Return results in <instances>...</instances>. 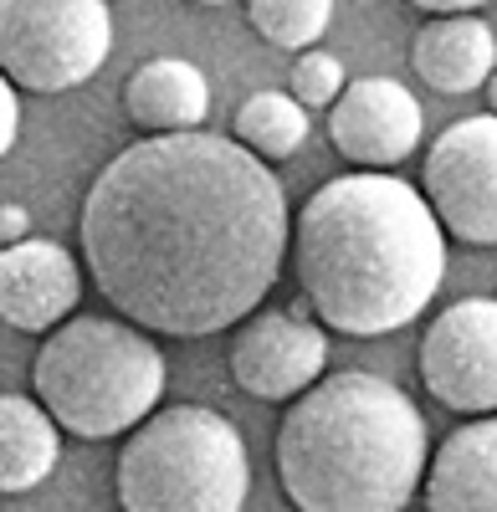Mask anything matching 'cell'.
Returning a JSON list of instances; mask_svg holds the SVG:
<instances>
[{
  "label": "cell",
  "mask_w": 497,
  "mask_h": 512,
  "mask_svg": "<svg viewBox=\"0 0 497 512\" xmlns=\"http://www.w3.org/2000/svg\"><path fill=\"white\" fill-rule=\"evenodd\" d=\"M77 236L113 313L164 338H211L277 287L293 216L257 149L180 128L103 164Z\"/></svg>",
  "instance_id": "1"
},
{
  "label": "cell",
  "mask_w": 497,
  "mask_h": 512,
  "mask_svg": "<svg viewBox=\"0 0 497 512\" xmlns=\"http://www.w3.org/2000/svg\"><path fill=\"white\" fill-rule=\"evenodd\" d=\"M293 262L323 328L380 338L431 308L446 277V226L416 185L364 169L308 195L293 231Z\"/></svg>",
  "instance_id": "2"
},
{
  "label": "cell",
  "mask_w": 497,
  "mask_h": 512,
  "mask_svg": "<svg viewBox=\"0 0 497 512\" xmlns=\"http://www.w3.org/2000/svg\"><path fill=\"white\" fill-rule=\"evenodd\" d=\"M426 466L416 400L369 369L313 379L277 425V482L303 512H395L421 492Z\"/></svg>",
  "instance_id": "3"
},
{
  "label": "cell",
  "mask_w": 497,
  "mask_h": 512,
  "mask_svg": "<svg viewBox=\"0 0 497 512\" xmlns=\"http://www.w3.org/2000/svg\"><path fill=\"white\" fill-rule=\"evenodd\" d=\"M129 318H67L31 359V390L77 441H108L154 415L164 395V354Z\"/></svg>",
  "instance_id": "4"
},
{
  "label": "cell",
  "mask_w": 497,
  "mask_h": 512,
  "mask_svg": "<svg viewBox=\"0 0 497 512\" xmlns=\"http://www.w3.org/2000/svg\"><path fill=\"white\" fill-rule=\"evenodd\" d=\"M252 492L241 431L205 405L144 415L118 451V502L129 512H236Z\"/></svg>",
  "instance_id": "5"
},
{
  "label": "cell",
  "mask_w": 497,
  "mask_h": 512,
  "mask_svg": "<svg viewBox=\"0 0 497 512\" xmlns=\"http://www.w3.org/2000/svg\"><path fill=\"white\" fill-rule=\"evenodd\" d=\"M113 52L108 0H0V72L21 93H67Z\"/></svg>",
  "instance_id": "6"
},
{
  "label": "cell",
  "mask_w": 497,
  "mask_h": 512,
  "mask_svg": "<svg viewBox=\"0 0 497 512\" xmlns=\"http://www.w3.org/2000/svg\"><path fill=\"white\" fill-rule=\"evenodd\" d=\"M426 200L446 236L497 246V113L457 118L426 154Z\"/></svg>",
  "instance_id": "7"
},
{
  "label": "cell",
  "mask_w": 497,
  "mask_h": 512,
  "mask_svg": "<svg viewBox=\"0 0 497 512\" xmlns=\"http://www.w3.org/2000/svg\"><path fill=\"white\" fill-rule=\"evenodd\" d=\"M426 395L457 415L497 410V297H462L421 338Z\"/></svg>",
  "instance_id": "8"
},
{
  "label": "cell",
  "mask_w": 497,
  "mask_h": 512,
  "mask_svg": "<svg viewBox=\"0 0 497 512\" xmlns=\"http://www.w3.org/2000/svg\"><path fill=\"white\" fill-rule=\"evenodd\" d=\"M328 369V333L298 313H252L231 338V379L252 400H298Z\"/></svg>",
  "instance_id": "9"
},
{
  "label": "cell",
  "mask_w": 497,
  "mask_h": 512,
  "mask_svg": "<svg viewBox=\"0 0 497 512\" xmlns=\"http://www.w3.org/2000/svg\"><path fill=\"white\" fill-rule=\"evenodd\" d=\"M421 98L395 77H354L328 108V139L359 169H395L421 144Z\"/></svg>",
  "instance_id": "10"
},
{
  "label": "cell",
  "mask_w": 497,
  "mask_h": 512,
  "mask_svg": "<svg viewBox=\"0 0 497 512\" xmlns=\"http://www.w3.org/2000/svg\"><path fill=\"white\" fill-rule=\"evenodd\" d=\"M82 272L57 241L21 236L0 246V323L16 333H52L77 313Z\"/></svg>",
  "instance_id": "11"
},
{
  "label": "cell",
  "mask_w": 497,
  "mask_h": 512,
  "mask_svg": "<svg viewBox=\"0 0 497 512\" xmlns=\"http://www.w3.org/2000/svg\"><path fill=\"white\" fill-rule=\"evenodd\" d=\"M421 502L431 512H497V410L457 425L426 466Z\"/></svg>",
  "instance_id": "12"
},
{
  "label": "cell",
  "mask_w": 497,
  "mask_h": 512,
  "mask_svg": "<svg viewBox=\"0 0 497 512\" xmlns=\"http://www.w3.org/2000/svg\"><path fill=\"white\" fill-rule=\"evenodd\" d=\"M410 62H416V72L431 93H446V98L477 93V88H487V77L497 67V36L487 21H477L467 11H451V16H436L421 26Z\"/></svg>",
  "instance_id": "13"
},
{
  "label": "cell",
  "mask_w": 497,
  "mask_h": 512,
  "mask_svg": "<svg viewBox=\"0 0 497 512\" xmlns=\"http://www.w3.org/2000/svg\"><path fill=\"white\" fill-rule=\"evenodd\" d=\"M123 113L149 134H180V128H200L211 113V88L205 72L185 57H154L144 62L129 82H123Z\"/></svg>",
  "instance_id": "14"
},
{
  "label": "cell",
  "mask_w": 497,
  "mask_h": 512,
  "mask_svg": "<svg viewBox=\"0 0 497 512\" xmlns=\"http://www.w3.org/2000/svg\"><path fill=\"white\" fill-rule=\"evenodd\" d=\"M62 461V425L31 395H0V492H31Z\"/></svg>",
  "instance_id": "15"
},
{
  "label": "cell",
  "mask_w": 497,
  "mask_h": 512,
  "mask_svg": "<svg viewBox=\"0 0 497 512\" xmlns=\"http://www.w3.org/2000/svg\"><path fill=\"white\" fill-rule=\"evenodd\" d=\"M231 134L257 149L267 164L272 159H293L308 139V103H298L293 93H252L236 108V128Z\"/></svg>",
  "instance_id": "16"
},
{
  "label": "cell",
  "mask_w": 497,
  "mask_h": 512,
  "mask_svg": "<svg viewBox=\"0 0 497 512\" xmlns=\"http://www.w3.org/2000/svg\"><path fill=\"white\" fill-rule=\"evenodd\" d=\"M252 31L282 52H308L334 21V0H252Z\"/></svg>",
  "instance_id": "17"
},
{
  "label": "cell",
  "mask_w": 497,
  "mask_h": 512,
  "mask_svg": "<svg viewBox=\"0 0 497 512\" xmlns=\"http://www.w3.org/2000/svg\"><path fill=\"white\" fill-rule=\"evenodd\" d=\"M349 88L344 82V67L339 57H328V52H303L298 67H293V98L308 103V108H334V98Z\"/></svg>",
  "instance_id": "18"
},
{
  "label": "cell",
  "mask_w": 497,
  "mask_h": 512,
  "mask_svg": "<svg viewBox=\"0 0 497 512\" xmlns=\"http://www.w3.org/2000/svg\"><path fill=\"white\" fill-rule=\"evenodd\" d=\"M16 128H21V103H16V82L0 72V159L11 154L16 144Z\"/></svg>",
  "instance_id": "19"
},
{
  "label": "cell",
  "mask_w": 497,
  "mask_h": 512,
  "mask_svg": "<svg viewBox=\"0 0 497 512\" xmlns=\"http://www.w3.org/2000/svg\"><path fill=\"white\" fill-rule=\"evenodd\" d=\"M26 236V210L21 205H0V246H11Z\"/></svg>",
  "instance_id": "20"
},
{
  "label": "cell",
  "mask_w": 497,
  "mask_h": 512,
  "mask_svg": "<svg viewBox=\"0 0 497 512\" xmlns=\"http://www.w3.org/2000/svg\"><path fill=\"white\" fill-rule=\"evenodd\" d=\"M416 11H431V16H451V11H477L487 0H410Z\"/></svg>",
  "instance_id": "21"
},
{
  "label": "cell",
  "mask_w": 497,
  "mask_h": 512,
  "mask_svg": "<svg viewBox=\"0 0 497 512\" xmlns=\"http://www.w3.org/2000/svg\"><path fill=\"white\" fill-rule=\"evenodd\" d=\"M487 103H492V113H497V67H492V77H487Z\"/></svg>",
  "instance_id": "22"
},
{
  "label": "cell",
  "mask_w": 497,
  "mask_h": 512,
  "mask_svg": "<svg viewBox=\"0 0 497 512\" xmlns=\"http://www.w3.org/2000/svg\"><path fill=\"white\" fill-rule=\"evenodd\" d=\"M195 6H231V0H195Z\"/></svg>",
  "instance_id": "23"
}]
</instances>
